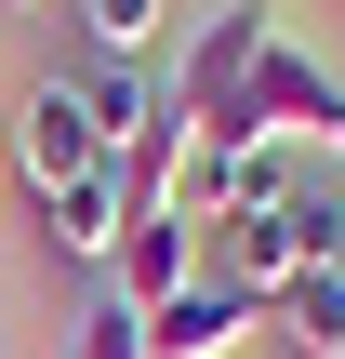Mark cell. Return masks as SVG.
<instances>
[{"label":"cell","mask_w":345,"mask_h":359,"mask_svg":"<svg viewBox=\"0 0 345 359\" xmlns=\"http://www.w3.org/2000/svg\"><path fill=\"white\" fill-rule=\"evenodd\" d=\"M27 213H40V253H66V266H93V280H106V253H120V226H133V200H120V160H93V173L40 187Z\"/></svg>","instance_id":"5b68a950"},{"label":"cell","mask_w":345,"mask_h":359,"mask_svg":"<svg viewBox=\"0 0 345 359\" xmlns=\"http://www.w3.org/2000/svg\"><path fill=\"white\" fill-rule=\"evenodd\" d=\"M0 187H13V173H0Z\"/></svg>","instance_id":"4fadbf2b"},{"label":"cell","mask_w":345,"mask_h":359,"mask_svg":"<svg viewBox=\"0 0 345 359\" xmlns=\"http://www.w3.org/2000/svg\"><path fill=\"white\" fill-rule=\"evenodd\" d=\"M66 80H80V120H93V147H106V160H120V147H146V120L173 107V80H146V67H93V53H80Z\"/></svg>","instance_id":"52a82bcc"},{"label":"cell","mask_w":345,"mask_h":359,"mask_svg":"<svg viewBox=\"0 0 345 359\" xmlns=\"http://www.w3.org/2000/svg\"><path fill=\"white\" fill-rule=\"evenodd\" d=\"M66 359H146V306H133V293H93V306L66 320Z\"/></svg>","instance_id":"30bf717a"},{"label":"cell","mask_w":345,"mask_h":359,"mask_svg":"<svg viewBox=\"0 0 345 359\" xmlns=\"http://www.w3.org/2000/svg\"><path fill=\"white\" fill-rule=\"evenodd\" d=\"M253 333H266V306H239L226 280H199V293L146 306V359H239Z\"/></svg>","instance_id":"8992f818"},{"label":"cell","mask_w":345,"mask_h":359,"mask_svg":"<svg viewBox=\"0 0 345 359\" xmlns=\"http://www.w3.org/2000/svg\"><path fill=\"white\" fill-rule=\"evenodd\" d=\"M319 266H332V280H345V226H332V253H319Z\"/></svg>","instance_id":"8fae6325"},{"label":"cell","mask_w":345,"mask_h":359,"mask_svg":"<svg viewBox=\"0 0 345 359\" xmlns=\"http://www.w3.org/2000/svg\"><path fill=\"white\" fill-rule=\"evenodd\" d=\"M80 27H93V67H146L173 40V0H80Z\"/></svg>","instance_id":"9c48e42d"},{"label":"cell","mask_w":345,"mask_h":359,"mask_svg":"<svg viewBox=\"0 0 345 359\" xmlns=\"http://www.w3.org/2000/svg\"><path fill=\"white\" fill-rule=\"evenodd\" d=\"M0 13H40V0H0Z\"/></svg>","instance_id":"7c38bea8"},{"label":"cell","mask_w":345,"mask_h":359,"mask_svg":"<svg viewBox=\"0 0 345 359\" xmlns=\"http://www.w3.org/2000/svg\"><path fill=\"white\" fill-rule=\"evenodd\" d=\"M266 53H279V0H213L199 40H186V67H173V107H186L213 147H239V93H253Z\"/></svg>","instance_id":"6da1fadb"},{"label":"cell","mask_w":345,"mask_h":359,"mask_svg":"<svg viewBox=\"0 0 345 359\" xmlns=\"http://www.w3.org/2000/svg\"><path fill=\"white\" fill-rule=\"evenodd\" d=\"M199 280H213V226H186V213H133L106 253V293H133V306H173Z\"/></svg>","instance_id":"277c9868"},{"label":"cell","mask_w":345,"mask_h":359,"mask_svg":"<svg viewBox=\"0 0 345 359\" xmlns=\"http://www.w3.org/2000/svg\"><path fill=\"white\" fill-rule=\"evenodd\" d=\"M106 147H93V120H80V80H40L27 107H13V147H0V173L40 200V187H66V173H93Z\"/></svg>","instance_id":"3957f363"},{"label":"cell","mask_w":345,"mask_h":359,"mask_svg":"<svg viewBox=\"0 0 345 359\" xmlns=\"http://www.w3.org/2000/svg\"><path fill=\"white\" fill-rule=\"evenodd\" d=\"M239 147H345V80L279 40L253 67V93H239Z\"/></svg>","instance_id":"7a4b0ae2"},{"label":"cell","mask_w":345,"mask_h":359,"mask_svg":"<svg viewBox=\"0 0 345 359\" xmlns=\"http://www.w3.org/2000/svg\"><path fill=\"white\" fill-rule=\"evenodd\" d=\"M266 333H293V359H345V280H332V266H306V280L266 306Z\"/></svg>","instance_id":"ba28073f"}]
</instances>
